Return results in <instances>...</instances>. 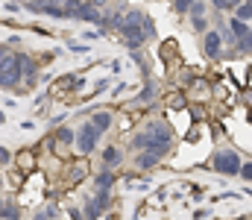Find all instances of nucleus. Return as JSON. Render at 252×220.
I'll return each mask as SVG.
<instances>
[{"label": "nucleus", "instance_id": "f257e3e1", "mask_svg": "<svg viewBox=\"0 0 252 220\" xmlns=\"http://www.w3.org/2000/svg\"><path fill=\"white\" fill-rule=\"evenodd\" d=\"M170 144H173V132L161 121H150L144 126V132H138L132 138V150H138V153H144V150H161V153H167Z\"/></svg>", "mask_w": 252, "mask_h": 220}, {"label": "nucleus", "instance_id": "f03ea898", "mask_svg": "<svg viewBox=\"0 0 252 220\" xmlns=\"http://www.w3.org/2000/svg\"><path fill=\"white\" fill-rule=\"evenodd\" d=\"M144 21H147V15H144L141 9H129L124 15V21H121V27H118V32H124L126 44H129L132 50H138L144 41H150V38H147V30H144Z\"/></svg>", "mask_w": 252, "mask_h": 220}, {"label": "nucleus", "instance_id": "7ed1b4c3", "mask_svg": "<svg viewBox=\"0 0 252 220\" xmlns=\"http://www.w3.org/2000/svg\"><path fill=\"white\" fill-rule=\"evenodd\" d=\"M21 62H24V53H9L0 62V88H15L21 82Z\"/></svg>", "mask_w": 252, "mask_h": 220}, {"label": "nucleus", "instance_id": "20e7f679", "mask_svg": "<svg viewBox=\"0 0 252 220\" xmlns=\"http://www.w3.org/2000/svg\"><path fill=\"white\" fill-rule=\"evenodd\" d=\"M211 164H214V170H217V173L238 176L244 161L238 158V153H235V150H217V153H214V158H211Z\"/></svg>", "mask_w": 252, "mask_h": 220}, {"label": "nucleus", "instance_id": "39448f33", "mask_svg": "<svg viewBox=\"0 0 252 220\" xmlns=\"http://www.w3.org/2000/svg\"><path fill=\"white\" fill-rule=\"evenodd\" d=\"M73 141H76V150H79V153H85V156H88V153H94V150H97L100 132H97V126L88 121V124H82V126H79V132H76V138H73Z\"/></svg>", "mask_w": 252, "mask_h": 220}, {"label": "nucleus", "instance_id": "423d86ee", "mask_svg": "<svg viewBox=\"0 0 252 220\" xmlns=\"http://www.w3.org/2000/svg\"><path fill=\"white\" fill-rule=\"evenodd\" d=\"M202 47H205L208 59H217L223 53V35H220V30H205L202 32Z\"/></svg>", "mask_w": 252, "mask_h": 220}, {"label": "nucleus", "instance_id": "0eeeda50", "mask_svg": "<svg viewBox=\"0 0 252 220\" xmlns=\"http://www.w3.org/2000/svg\"><path fill=\"white\" fill-rule=\"evenodd\" d=\"M161 150H144V153H138L135 156V167H141V170H150V167H156L158 161H161Z\"/></svg>", "mask_w": 252, "mask_h": 220}, {"label": "nucleus", "instance_id": "6e6552de", "mask_svg": "<svg viewBox=\"0 0 252 220\" xmlns=\"http://www.w3.org/2000/svg\"><path fill=\"white\" fill-rule=\"evenodd\" d=\"M112 185H115V173H112L109 167L94 176V188H97V191H112Z\"/></svg>", "mask_w": 252, "mask_h": 220}, {"label": "nucleus", "instance_id": "1a4fd4ad", "mask_svg": "<svg viewBox=\"0 0 252 220\" xmlns=\"http://www.w3.org/2000/svg\"><path fill=\"white\" fill-rule=\"evenodd\" d=\"M35 76H38V68H35V62H32L30 56H24V62H21V79H24L27 85H32V82H35Z\"/></svg>", "mask_w": 252, "mask_h": 220}, {"label": "nucleus", "instance_id": "9d476101", "mask_svg": "<svg viewBox=\"0 0 252 220\" xmlns=\"http://www.w3.org/2000/svg\"><path fill=\"white\" fill-rule=\"evenodd\" d=\"M85 3L82 0H64L62 3V18H82Z\"/></svg>", "mask_w": 252, "mask_h": 220}, {"label": "nucleus", "instance_id": "9b49d317", "mask_svg": "<svg viewBox=\"0 0 252 220\" xmlns=\"http://www.w3.org/2000/svg\"><path fill=\"white\" fill-rule=\"evenodd\" d=\"M121 158H124V156H121V150H118V147H106V150H103V164H106L109 170H112V167H118V164H121Z\"/></svg>", "mask_w": 252, "mask_h": 220}, {"label": "nucleus", "instance_id": "f8f14e48", "mask_svg": "<svg viewBox=\"0 0 252 220\" xmlns=\"http://www.w3.org/2000/svg\"><path fill=\"white\" fill-rule=\"evenodd\" d=\"M82 215H85V220H100V206L94 203V197H85V203H82Z\"/></svg>", "mask_w": 252, "mask_h": 220}, {"label": "nucleus", "instance_id": "ddd939ff", "mask_svg": "<svg viewBox=\"0 0 252 220\" xmlns=\"http://www.w3.org/2000/svg\"><path fill=\"white\" fill-rule=\"evenodd\" d=\"M91 124H94V126H97V132L103 135V132L112 126V112H97V115L91 118Z\"/></svg>", "mask_w": 252, "mask_h": 220}, {"label": "nucleus", "instance_id": "4468645a", "mask_svg": "<svg viewBox=\"0 0 252 220\" xmlns=\"http://www.w3.org/2000/svg\"><path fill=\"white\" fill-rule=\"evenodd\" d=\"M229 32H232V35H235V38L241 41V38H244V35L250 32V24H244V21H238V18H232V24H229Z\"/></svg>", "mask_w": 252, "mask_h": 220}, {"label": "nucleus", "instance_id": "2eb2a0df", "mask_svg": "<svg viewBox=\"0 0 252 220\" xmlns=\"http://www.w3.org/2000/svg\"><path fill=\"white\" fill-rule=\"evenodd\" d=\"M235 18H238V21H244V24H250V21H252V9L247 6V3L235 6Z\"/></svg>", "mask_w": 252, "mask_h": 220}, {"label": "nucleus", "instance_id": "dca6fc26", "mask_svg": "<svg viewBox=\"0 0 252 220\" xmlns=\"http://www.w3.org/2000/svg\"><path fill=\"white\" fill-rule=\"evenodd\" d=\"M0 218H3V220H18V206H15V203H3Z\"/></svg>", "mask_w": 252, "mask_h": 220}, {"label": "nucleus", "instance_id": "f3484780", "mask_svg": "<svg viewBox=\"0 0 252 220\" xmlns=\"http://www.w3.org/2000/svg\"><path fill=\"white\" fill-rule=\"evenodd\" d=\"M94 203L100 206V212H106V209H109V203H112L109 191H97V194H94Z\"/></svg>", "mask_w": 252, "mask_h": 220}, {"label": "nucleus", "instance_id": "a211bd4d", "mask_svg": "<svg viewBox=\"0 0 252 220\" xmlns=\"http://www.w3.org/2000/svg\"><path fill=\"white\" fill-rule=\"evenodd\" d=\"M238 53H252V27H250V32L238 41Z\"/></svg>", "mask_w": 252, "mask_h": 220}, {"label": "nucleus", "instance_id": "6ab92c4d", "mask_svg": "<svg viewBox=\"0 0 252 220\" xmlns=\"http://www.w3.org/2000/svg\"><path fill=\"white\" fill-rule=\"evenodd\" d=\"M73 138H76V132H70V129H67V126H62V129H59V132H56V141H59V144H70V141H73Z\"/></svg>", "mask_w": 252, "mask_h": 220}, {"label": "nucleus", "instance_id": "aec40b11", "mask_svg": "<svg viewBox=\"0 0 252 220\" xmlns=\"http://www.w3.org/2000/svg\"><path fill=\"white\" fill-rule=\"evenodd\" d=\"M153 94H156V85H153V82H147V88H144V91H141V97H138V100H135V103H138V106H144V103H147V100H150V97H153Z\"/></svg>", "mask_w": 252, "mask_h": 220}, {"label": "nucleus", "instance_id": "412c9836", "mask_svg": "<svg viewBox=\"0 0 252 220\" xmlns=\"http://www.w3.org/2000/svg\"><path fill=\"white\" fill-rule=\"evenodd\" d=\"M190 15H193V18H205V0L190 3Z\"/></svg>", "mask_w": 252, "mask_h": 220}, {"label": "nucleus", "instance_id": "4be33fe9", "mask_svg": "<svg viewBox=\"0 0 252 220\" xmlns=\"http://www.w3.org/2000/svg\"><path fill=\"white\" fill-rule=\"evenodd\" d=\"M190 3H196V0H173V9L179 15H185V12H190Z\"/></svg>", "mask_w": 252, "mask_h": 220}, {"label": "nucleus", "instance_id": "5701e85b", "mask_svg": "<svg viewBox=\"0 0 252 220\" xmlns=\"http://www.w3.org/2000/svg\"><path fill=\"white\" fill-rule=\"evenodd\" d=\"M238 176H244L247 182H252V161H244V164H241V173H238Z\"/></svg>", "mask_w": 252, "mask_h": 220}, {"label": "nucleus", "instance_id": "b1692460", "mask_svg": "<svg viewBox=\"0 0 252 220\" xmlns=\"http://www.w3.org/2000/svg\"><path fill=\"white\" fill-rule=\"evenodd\" d=\"M9 161H12V153L6 147H0V164H9Z\"/></svg>", "mask_w": 252, "mask_h": 220}, {"label": "nucleus", "instance_id": "393cba45", "mask_svg": "<svg viewBox=\"0 0 252 220\" xmlns=\"http://www.w3.org/2000/svg\"><path fill=\"white\" fill-rule=\"evenodd\" d=\"M193 30L196 32H205V18H193Z\"/></svg>", "mask_w": 252, "mask_h": 220}, {"label": "nucleus", "instance_id": "a878e982", "mask_svg": "<svg viewBox=\"0 0 252 220\" xmlns=\"http://www.w3.org/2000/svg\"><path fill=\"white\" fill-rule=\"evenodd\" d=\"M6 56H9V50H6V44H0V62H3Z\"/></svg>", "mask_w": 252, "mask_h": 220}, {"label": "nucleus", "instance_id": "bb28decb", "mask_svg": "<svg viewBox=\"0 0 252 220\" xmlns=\"http://www.w3.org/2000/svg\"><path fill=\"white\" fill-rule=\"evenodd\" d=\"M32 3H35V6H41V3H47V0H32Z\"/></svg>", "mask_w": 252, "mask_h": 220}, {"label": "nucleus", "instance_id": "cd10ccee", "mask_svg": "<svg viewBox=\"0 0 252 220\" xmlns=\"http://www.w3.org/2000/svg\"><path fill=\"white\" fill-rule=\"evenodd\" d=\"M244 3H247V6H250V9H252V0H244Z\"/></svg>", "mask_w": 252, "mask_h": 220}, {"label": "nucleus", "instance_id": "c85d7f7f", "mask_svg": "<svg viewBox=\"0 0 252 220\" xmlns=\"http://www.w3.org/2000/svg\"><path fill=\"white\" fill-rule=\"evenodd\" d=\"M12 3H27V0H12Z\"/></svg>", "mask_w": 252, "mask_h": 220}, {"label": "nucleus", "instance_id": "c756f323", "mask_svg": "<svg viewBox=\"0 0 252 220\" xmlns=\"http://www.w3.org/2000/svg\"><path fill=\"white\" fill-rule=\"evenodd\" d=\"M0 209H3V197H0Z\"/></svg>", "mask_w": 252, "mask_h": 220}]
</instances>
